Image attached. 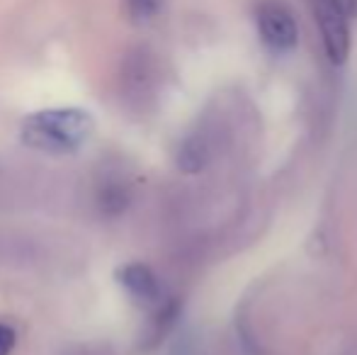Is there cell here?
Returning a JSON list of instances; mask_svg holds the SVG:
<instances>
[{
	"instance_id": "cell-1",
	"label": "cell",
	"mask_w": 357,
	"mask_h": 355,
	"mask_svg": "<svg viewBox=\"0 0 357 355\" xmlns=\"http://www.w3.org/2000/svg\"><path fill=\"white\" fill-rule=\"evenodd\" d=\"M93 129V114L83 107L39 109L22 119L20 142L47 156H71L85 146Z\"/></svg>"
},
{
	"instance_id": "cell-2",
	"label": "cell",
	"mask_w": 357,
	"mask_h": 355,
	"mask_svg": "<svg viewBox=\"0 0 357 355\" xmlns=\"http://www.w3.org/2000/svg\"><path fill=\"white\" fill-rule=\"evenodd\" d=\"M321 42L331 63L340 66L350 56V20L345 0H311Z\"/></svg>"
},
{
	"instance_id": "cell-3",
	"label": "cell",
	"mask_w": 357,
	"mask_h": 355,
	"mask_svg": "<svg viewBox=\"0 0 357 355\" xmlns=\"http://www.w3.org/2000/svg\"><path fill=\"white\" fill-rule=\"evenodd\" d=\"M255 22L263 42L273 52H291L299 42V24L282 0H263L255 10Z\"/></svg>"
},
{
	"instance_id": "cell-4",
	"label": "cell",
	"mask_w": 357,
	"mask_h": 355,
	"mask_svg": "<svg viewBox=\"0 0 357 355\" xmlns=\"http://www.w3.org/2000/svg\"><path fill=\"white\" fill-rule=\"evenodd\" d=\"M114 278H117L119 287L127 292V297L134 299L139 307H158L160 304L163 287H160L158 275L146 266V263L139 261L124 263V266L117 268Z\"/></svg>"
},
{
	"instance_id": "cell-5",
	"label": "cell",
	"mask_w": 357,
	"mask_h": 355,
	"mask_svg": "<svg viewBox=\"0 0 357 355\" xmlns=\"http://www.w3.org/2000/svg\"><path fill=\"white\" fill-rule=\"evenodd\" d=\"M165 0H127V13L137 24H146L158 17Z\"/></svg>"
},
{
	"instance_id": "cell-6",
	"label": "cell",
	"mask_w": 357,
	"mask_h": 355,
	"mask_svg": "<svg viewBox=\"0 0 357 355\" xmlns=\"http://www.w3.org/2000/svg\"><path fill=\"white\" fill-rule=\"evenodd\" d=\"M15 343H17V333H15V328L10 326V324L0 322V355L13 353Z\"/></svg>"
}]
</instances>
